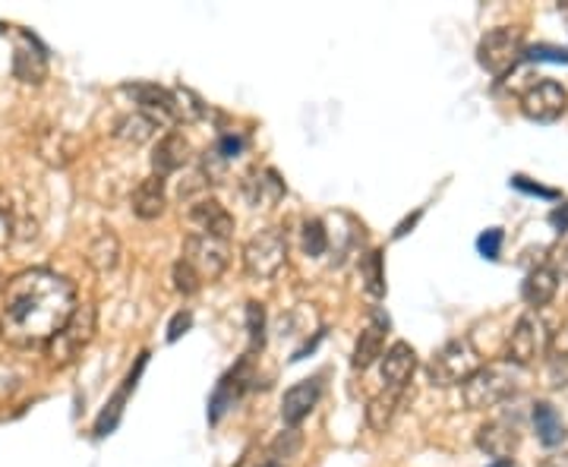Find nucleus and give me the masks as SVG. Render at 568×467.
Returning a JSON list of instances; mask_svg holds the SVG:
<instances>
[{"instance_id":"nucleus-1","label":"nucleus","mask_w":568,"mask_h":467,"mask_svg":"<svg viewBox=\"0 0 568 467\" xmlns=\"http://www.w3.org/2000/svg\"><path fill=\"white\" fill-rule=\"evenodd\" d=\"M77 287L51 268H26L3 285L0 338L13 347H44L77 313Z\"/></svg>"},{"instance_id":"nucleus-2","label":"nucleus","mask_w":568,"mask_h":467,"mask_svg":"<svg viewBox=\"0 0 568 467\" xmlns=\"http://www.w3.org/2000/svg\"><path fill=\"white\" fill-rule=\"evenodd\" d=\"M521 383V369L518 366L506 364H487L480 366L465 386H462V402L467 410H489V407H499L508 402Z\"/></svg>"},{"instance_id":"nucleus-3","label":"nucleus","mask_w":568,"mask_h":467,"mask_svg":"<svg viewBox=\"0 0 568 467\" xmlns=\"http://www.w3.org/2000/svg\"><path fill=\"white\" fill-rule=\"evenodd\" d=\"M95 332H99V313H95V306L80 304L77 306V313L67 319V325H63L61 332L44 345L48 364L58 366V369L77 364L82 357V351L92 345Z\"/></svg>"},{"instance_id":"nucleus-4","label":"nucleus","mask_w":568,"mask_h":467,"mask_svg":"<svg viewBox=\"0 0 568 467\" xmlns=\"http://www.w3.org/2000/svg\"><path fill=\"white\" fill-rule=\"evenodd\" d=\"M477 369H480V354H477L474 342L470 338H452L429 357L426 379L439 388L465 386Z\"/></svg>"},{"instance_id":"nucleus-5","label":"nucleus","mask_w":568,"mask_h":467,"mask_svg":"<svg viewBox=\"0 0 568 467\" xmlns=\"http://www.w3.org/2000/svg\"><path fill=\"white\" fill-rule=\"evenodd\" d=\"M287 234L282 227H265L260 234H253L244 244L241 263H244L246 278L253 282H272L284 265H287Z\"/></svg>"},{"instance_id":"nucleus-6","label":"nucleus","mask_w":568,"mask_h":467,"mask_svg":"<svg viewBox=\"0 0 568 467\" xmlns=\"http://www.w3.org/2000/svg\"><path fill=\"white\" fill-rule=\"evenodd\" d=\"M525 58V35L511 26H499L477 41V63L489 77L503 80Z\"/></svg>"},{"instance_id":"nucleus-7","label":"nucleus","mask_w":568,"mask_h":467,"mask_svg":"<svg viewBox=\"0 0 568 467\" xmlns=\"http://www.w3.org/2000/svg\"><path fill=\"white\" fill-rule=\"evenodd\" d=\"M549 338L552 335H549V325L544 323V316L528 309L525 316H518V323H515L511 335H508L506 361L511 366H518V369L537 364L540 357H547Z\"/></svg>"},{"instance_id":"nucleus-8","label":"nucleus","mask_w":568,"mask_h":467,"mask_svg":"<svg viewBox=\"0 0 568 467\" xmlns=\"http://www.w3.org/2000/svg\"><path fill=\"white\" fill-rule=\"evenodd\" d=\"M186 263L200 272L203 282H219L227 265H231V244L222 237H212V234H186L183 241V256Z\"/></svg>"},{"instance_id":"nucleus-9","label":"nucleus","mask_w":568,"mask_h":467,"mask_svg":"<svg viewBox=\"0 0 568 467\" xmlns=\"http://www.w3.org/2000/svg\"><path fill=\"white\" fill-rule=\"evenodd\" d=\"M568 92L556 80H540L530 85L528 92L521 95V114L528 121L552 123L566 114Z\"/></svg>"},{"instance_id":"nucleus-10","label":"nucleus","mask_w":568,"mask_h":467,"mask_svg":"<svg viewBox=\"0 0 568 467\" xmlns=\"http://www.w3.org/2000/svg\"><path fill=\"white\" fill-rule=\"evenodd\" d=\"M36 152L48 167H67V164L77 162V155H80V140L70 130L48 126L36 136Z\"/></svg>"},{"instance_id":"nucleus-11","label":"nucleus","mask_w":568,"mask_h":467,"mask_svg":"<svg viewBox=\"0 0 568 467\" xmlns=\"http://www.w3.org/2000/svg\"><path fill=\"white\" fill-rule=\"evenodd\" d=\"M518 446H521V433L506 420H489L477 429V448L493 461H511Z\"/></svg>"},{"instance_id":"nucleus-12","label":"nucleus","mask_w":568,"mask_h":467,"mask_svg":"<svg viewBox=\"0 0 568 467\" xmlns=\"http://www.w3.org/2000/svg\"><path fill=\"white\" fill-rule=\"evenodd\" d=\"M190 222L196 227V234H212L222 241H227L237 227L234 215L219 200H200V203L190 205Z\"/></svg>"},{"instance_id":"nucleus-13","label":"nucleus","mask_w":568,"mask_h":467,"mask_svg":"<svg viewBox=\"0 0 568 467\" xmlns=\"http://www.w3.org/2000/svg\"><path fill=\"white\" fill-rule=\"evenodd\" d=\"M186 162H190V143L178 130L164 133L159 145L152 149V174L162 177V181L171 177V174H178L181 167H186Z\"/></svg>"},{"instance_id":"nucleus-14","label":"nucleus","mask_w":568,"mask_h":467,"mask_svg":"<svg viewBox=\"0 0 568 467\" xmlns=\"http://www.w3.org/2000/svg\"><path fill=\"white\" fill-rule=\"evenodd\" d=\"M320 395H323L320 379H304V383H297V386L287 388L282 398L284 424H287V427H297V424H304L306 417L313 414V407L320 405Z\"/></svg>"},{"instance_id":"nucleus-15","label":"nucleus","mask_w":568,"mask_h":467,"mask_svg":"<svg viewBox=\"0 0 568 467\" xmlns=\"http://www.w3.org/2000/svg\"><path fill=\"white\" fill-rule=\"evenodd\" d=\"M407 402V388H383L379 395H373L366 402V427L376 433H386L395 424V417L402 414Z\"/></svg>"},{"instance_id":"nucleus-16","label":"nucleus","mask_w":568,"mask_h":467,"mask_svg":"<svg viewBox=\"0 0 568 467\" xmlns=\"http://www.w3.org/2000/svg\"><path fill=\"white\" fill-rule=\"evenodd\" d=\"M559 294V272L552 265H537L530 268L521 282V301L537 313L540 306L552 304V297Z\"/></svg>"},{"instance_id":"nucleus-17","label":"nucleus","mask_w":568,"mask_h":467,"mask_svg":"<svg viewBox=\"0 0 568 467\" xmlns=\"http://www.w3.org/2000/svg\"><path fill=\"white\" fill-rule=\"evenodd\" d=\"M414 373H417V351L407 342H395L383 354V383H386V388H407Z\"/></svg>"},{"instance_id":"nucleus-18","label":"nucleus","mask_w":568,"mask_h":467,"mask_svg":"<svg viewBox=\"0 0 568 467\" xmlns=\"http://www.w3.org/2000/svg\"><path fill=\"white\" fill-rule=\"evenodd\" d=\"M244 196L253 209H268L284 196V181L272 167H256L244 177Z\"/></svg>"},{"instance_id":"nucleus-19","label":"nucleus","mask_w":568,"mask_h":467,"mask_svg":"<svg viewBox=\"0 0 568 467\" xmlns=\"http://www.w3.org/2000/svg\"><path fill=\"white\" fill-rule=\"evenodd\" d=\"M164 205H168V193H164L162 177H145V181L136 183L133 196H130V209L133 215L142 219V222H155L164 215Z\"/></svg>"},{"instance_id":"nucleus-20","label":"nucleus","mask_w":568,"mask_h":467,"mask_svg":"<svg viewBox=\"0 0 568 467\" xmlns=\"http://www.w3.org/2000/svg\"><path fill=\"white\" fill-rule=\"evenodd\" d=\"M386 335H388V323H383L379 316L373 323L366 325L354 345V357H351V366L354 369H369L376 361H383L386 354Z\"/></svg>"},{"instance_id":"nucleus-21","label":"nucleus","mask_w":568,"mask_h":467,"mask_svg":"<svg viewBox=\"0 0 568 467\" xmlns=\"http://www.w3.org/2000/svg\"><path fill=\"white\" fill-rule=\"evenodd\" d=\"M85 263L92 272H99V275H108V272H114L118 265H121V241H118V234H111V231H99L89 246H85Z\"/></svg>"},{"instance_id":"nucleus-22","label":"nucleus","mask_w":568,"mask_h":467,"mask_svg":"<svg viewBox=\"0 0 568 467\" xmlns=\"http://www.w3.org/2000/svg\"><path fill=\"white\" fill-rule=\"evenodd\" d=\"M13 77L26 85H41L48 77V61H44L41 48H36L29 39H22L13 54Z\"/></svg>"},{"instance_id":"nucleus-23","label":"nucleus","mask_w":568,"mask_h":467,"mask_svg":"<svg viewBox=\"0 0 568 467\" xmlns=\"http://www.w3.org/2000/svg\"><path fill=\"white\" fill-rule=\"evenodd\" d=\"M534 429H537V439L547 448L562 446L568 436L562 414L549 405V402H537V405H534Z\"/></svg>"},{"instance_id":"nucleus-24","label":"nucleus","mask_w":568,"mask_h":467,"mask_svg":"<svg viewBox=\"0 0 568 467\" xmlns=\"http://www.w3.org/2000/svg\"><path fill=\"white\" fill-rule=\"evenodd\" d=\"M155 133H159V121H152L142 111L123 114L121 121L114 123V140H121L126 145H145L149 140H155Z\"/></svg>"},{"instance_id":"nucleus-25","label":"nucleus","mask_w":568,"mask_h":467,"mask_svg":"<svg viewBox=\"0 0 568 467\" xmlns=\"http://www.w3.org/2000/svg\"><path fill=\"white\" fill-rule=\"evenodd\" d=\"M361 282H364L369 297H386V268H383V253L369 250L361 256Z\"/></svg>"},{"instance_id":"nucleus-26","label":"nucleus","mask_w":568,"mask_h":467,"mask_svg":"<svg viewBox=\"0 0 568 467\" xmlns=\"http://www.w3.org/2000/svg\"><path fill=\"white\" fill-rule=\"evenodd\" d=\"M171 282H174V291H178L181 297H196V294L203 291L200 272L186 263V260H178V263H174V268H171Z\"/></svg>"},{"instance_id":"nucleus-27","label":"nucleus","mask_w":568,"mask_h":467,"mask_svg":"<svg viewBox=\"0 0 568 467\" xmlns=\"http://www.w3.org/2000/svg\"><path fill=\"white\" fill-rule=\"evenodd\" d=\"M13 237H17V209L10 193L0 186V250L13 244Z\"/></svg>"},{"instance_id":"nucleus-28","label":"nucleus","mask_w":568,"mask_h":467,"mask_svg":"<svg viewBox=\"0 0 568 467\" xmlns=\"http://www.w3.org/2000/svg\"><path fill=\"white\" fill-rule=\"evenodd\" d=\"M304 250L306 256H323L328 250V231H325V224L320 219L304 222Z\"/></svg>"},{"instance_id":"nucleus-29","label":"nucleus","mask_w":568,"mask_h":467,"mask_svg":"<svg viewBox=\"0 0 568 467\" xmlns=\"http://www.w3.org/2000/svg\"><path fill=\"white\" fill-rule=\"evenodd\" d=\"M246 323H250V338H253V347L263 345V306L260 304H246Z\"/></svg>"},{"instance_id":"nucleus-30","label":"nucleus","mask_w":568,"mask_h":467,"mask_svg":"<svg viewBox=\"0 0 568 467\" xmlns=\"http://www.w3.org/2000/svg\"><path fill=\"white\" fill-rule=\"evenodd\" d=\"M549 364L559 366V364H568V328H562L556 338H549Z\"/></svg>"},{"instance_id":"nucleus-31","label":"nucleus","mask_w":568,"mask_h":467,"mask_svg":"<svg viewBox=\"0 0 568 467\" xmlns=\"http://www.w3.org/2000/svg\"><path fill=\"white\" fill-rule=\"evenodd\" d=\"M480 253L487 256V260H496L499 256V246H503V231L499 227H493V231H487L484 237H480Z\"/></svg>"},{"instance_id":"nucleus-32","label":"nucleus","mask_w":568,"mask_h":467,"mask_svg":"<svg viewBox=\"0 0 568 467\" xmlns=\"http://www.w3.org/2000/svg\"><path fill=\"white\" fill-rule=\"evenodd\" d=\"M537 467H568V451H552Z\"/></svg>"},{"instance_id":"nucleus-33","label":"nucleus","mask_w":568,"mask_h":467,"mask_svg":"<svg viewBox=\"0 0 568 467\" xmlns=\"http://www.w3.org/2000/svg\"><path fill=\"white\" fill-rule=\"evenodd\" d=\"M549 222L556 224L559 231H568V203H566V209H556V212L549 215Z\"/></svg>"},{"instance_id":"nucleus-34","label":"nucleus","mask_w":568,"mask_h":467,"mask_svg":"<svg viewBox=\"0 0 568 467\" xmlns=\"http://www.w3.org/2000/svg\"><path fill=\"white\" fill-rule=\"evenodd\" d=\"M181 325L183 328H186V325H190V316H178V319H174V325H171V332H168V338H171V342H174V338H178V335H181Z\"/></svg>"},{"instance_id":"nucleus-35","label":"nucleus","mask_w":568,"mask_h":467,"mask_svg":"<svg viewBox=\"0 0 568 467\" xmlns=\"http://www.w3.org/2000/svg\"><path fill=\"white\" fill-rule=\"evenodd\" d=\"M489 467H515V461H493Z\"/></svg>"},{"instance_id":"nucleus-36","label":"nucleus","mask_w":568,"mask_h":467,"mask_svg":"<svg viewBox=\"0 0 568 467\" xmlns=\"http://www.w3.org/2000/svg\"><path fill=\"white\" fill-rule=\"evenodd\" d=\"M263 467H282V465H278V461H265Z\"/></svg>"},{"instance_id":"nucleus-37","label":"nucleus","mask_w":568,"mask_h":467,"mask_svg":"<svg viewBox=\"0 0 568 467\" xmlns=\"http://www.w3.org/2000/svg\"><path fill=\"white\" fill-rule=\"evenodd\" d=\"M3 285H7V282H3V272H0V287H3Z\"/></svg>"}]
</instances>
